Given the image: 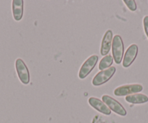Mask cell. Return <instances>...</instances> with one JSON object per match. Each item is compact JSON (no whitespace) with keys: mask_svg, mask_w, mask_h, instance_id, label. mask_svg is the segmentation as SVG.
<instances>
[{"mask_svg":"<svg viewBox=\"0 0 148 123\" xmlns=\"http://www.w3.org/2000/svg\"><path fill=\"white\" fill-rule=\"evenodd\" d=\"M124 52V46L122 38L119 35H116L112 42V53L116 64L119 65L122 62Z\"/></svg>","mask_w":148,"mask_h":123,"instance_id":"6da1fadb","label":"cell"},{"mask_svg":"<svg viewBox=\"0 0 148 123\" xmlns=\"http://www.w3.org/2000/svg\"><path fill=\"white\" fill-rule=\"evenodd\" d=\"M116 71L115 67H109L108 69L99 72L94 77L92 80V85L95 86H99L105 84V83L110 80L111 77L114 75Z\"/></svg>","mask_w":148,"mask_h":123,"instance_id":"7a4b0ae2","label":"cell"},{"mask_svg":"<svg viewBox=\"0 0 148 123\" xmlns=\"http://www.w3.org/2000/svg\"><path fill=\"white\" fill-rule=\"evenodd\" d=\"M102 101L108 106V108L113 111H114L116 114H119L120 116H123V117L127 114L126 110L122 106V104H121L117 100L114 99L108 95L102 96Z\"/></svg>","mask_w":148,"mask_h":123,"instance_id":"3957f363","label":"cell"},{"mask_svg":"<svg viewBox=\"0 0 148 123\" xmlns=\"http://www.w3.org/2000/svg\"><path fill=\"white\" fill-rule=\"evenodd\" d=\"M143 90V87L140 84H130L124 85L115 89L114 94L116 96H129L130 94H134L139 93Z\"/></svg>","mask_w":148,"mask_h":123,"instance_id":"277c9868","label":"cell"},{"mask_svg":"<svg viewBox=\"0 0 148 123\" xmlns=\"http://www.w3.org/2000/svg\"><path fill=\"white\" fill-rule=\"evenodd\" d=\"M98 61V56L97 55H92L90 56L86 61H85L84 64L82 65L80 70L79 72V78L83 80L86 78L91 72L93 70L95 67L96 66L97 63Z\"/></svg>","mask_w":148,"mask_h":123,"instance_id":"5b68a950","label":"cell"},{"mask_svg":"<svg viewBox=\"0 0 148 123\" xmlns=\"http://www.w3.org/2000/svg\"><path fill=\"white\" fill-rule=\"evenodd\" d=\"M15 69L20 80L24 85H28L30 83V73L27 66L23 60L17 59L15 61Z\"/></svg>","mask_w":148,"mask_h":123,"instance_id":"8992f818","label":"cell"},{"mask_svg":"<svg viewBox=\"0 0 148 123\" xmlns=\"http://www.w3.org/2000/svg\"><path fill=\"white\" fill-rule=\"evenodd\" d=\"M138 54V46L136 44H132L126 50L123 56V67L125 68L129 67L134 62Z\"/></svg>","mask_w":148,"mask_h":123,"instance_id":"52a82bcc","label":"cell"},{"mask_svg":"<svg viewBox=\"0 0 148 123\" xmlns=\"http://www.w3.org/2000/svg\"><path fill=\"white\" fill-rule=\"evenodd\" d=\"M113 41V32L111 30H108L103 36L100 48V54L102 56H105L110 51Z\"/></svg>","mask_w":148,"mask_h":123,"instance_id":"ba28073f","label":"cell"},{"mask_svg":"<svg viewBox=\"0 0 148 123\" xmlns=\"http://www.w3.org/2000/svg\"><path fill=\"white\" fill-rule=\"evenodd\" d=\"M89 104L95 110L99 111L102 114H105V115H110V109L108 108V106L103 101L99 100V99L95 98V97H90L89 99Z\"/></svg>","mask_w":148,"mask_h":123,"instance_id":"9c48e42d","label":"cell"},{"mask_svg":"<svg viewBox=\"0 0 148 123\" xmlns=\"http://www.w3.org/2000/svg\"><path fill=\"white\" fill-rule=\"evenodd\" d=\"M12 15L15 20L20 21L23 15V1L13 0L12 1Z\"/></svg>","mask_w":148,"mask_h":123,"instance_id":"30bf717a","label":"cell"},{"mask_svg":"<svg viewBox=\"0 0 148 123\" xmlns=\"http://www.w3.org/2000/svg\"><path fill=\"white\" fill-rule=\"evenodd\" d=\"M125 100L127 102L132 104H141L147 102L148 97L146 95H145V94H134L126 96Z\"/></svg>","mask_w":148,"mask_h":123,"instance_id":"8fae6325","label":"cell"},{"mask_svg":"<svg viewBox=\"0 0 148 123\" xmlns=\"http://www.w3.org/2000/svg\"><path fill=\"white\" fill-rule=\"evenodd\" d=\"M113 63V59L112 56L110 55H107L105 56L99 62V69L102 71V70H105V69L109 68Z\"/></svg>","mask_w":148,"mask_h":123,"instance_id":"7c38bea8","label":"cell"},{"mask_svg":"<svg viewBox=\"0 0 148 123\" xmlns=\"http://www.w3.org/2000/svg\"><path fill=\"white\" fill-rule=\"evenodd\" d=\"M123 2L127 6V7L132 12H134L136 10V4L134 0H123Z\"/></svg>","mask_w":148,"mask_h":123,"instance_id":"4fadbf2b","label":"cell"},{"mask_svg":"<svg viewBox=\"0 0 148 123\" xmlns=\"http://www.w3.org/2000/svg\"><path fill=\"white\" fill-rule=\"evenodd\" d=\"M144 29H145V34L148 39V16H145L143 19Z\"/></svg>","mask_w":148,"mask_h":123,"instance_id":"5bb4252c","label":"cell"}]
</instances>
